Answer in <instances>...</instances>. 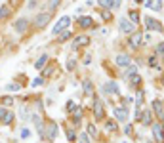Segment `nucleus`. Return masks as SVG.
<instances>
[{
  "label": "nucleus",
  "mask_w": 164,
  "mask_h": 143,
  "mask_svg": "<svg viewBox=\"0 0 164 143\" xmlns=\"http://www.w3.org/2000/svg\"><path fill=\"white\" fill-rule=\"evenodd\" d=\"M143 23H145V29H147V31H156V33H162V31H164L162 23H160V21H156L155 17H147Z\"/></svg>",
  "instance_id": "f257e3e1"
},
{
  "label": "nucleus",
  "mask_w": 164,
  "mask_h": 143,
  "mask_svg": "<svg viewBox=\"0 0 164 143\" xmlns=\"http://www.w3.org/2000/svg\"><path fill=\"white\" fill-rule=\"evenodd\" d=\"M69 25H71V17L63 15V17H61V19L56 23V27H54V31H52V33H54V34H59V33H63V31H65Z\"/></svg>",
  "instance_id": "f03ea898"
},
{
  "label": "nucleus",
  "mask_w": 164,
  "mask_h": 143,
  "mask_svg": "<svg viewBox=\"0 0 164 143\" xmlns=\"http://www.w3.org/2000/svg\"><path fill=\"white\" fill-rule=\"evenodd\" d=\"M52 19V13H48V12H44V13H38L36 17H34V27H38V29H42V27H46L48 25V21Z\"/></svg>",
  "instance_id": "7ed1b4c3"
},
{
  "label": "nucleus",
  "mask_w": 164,
  "mask_h": 143,
  "mask_svg": "<svg viewBox=\"0 0 164 143\" xmlns=\"http://www.w3.org/2000/svg\"><path fill=\"white\" fill-rule=\"evenodd\" d=\"M57 132H59V130H57V124H56V122H50L48 126L44 128V134H42V135H44L46 139H56V137H57Z\"/></svg>",
  "instance_id": "20e7f679"
},
{
  "label": "nucleus",
  "mask_w": 164,
  "mask_h": 143,
  "mask_svg": "<svg viewBox=\"0 0 164 143\" xmlns=\"http://www.w3.org/2000/svg\"><path fill=\"white\" fill-rule=\"evenodd\" d=\"M119 27H120V31H122V33L132 34V33H134V29H135V23H132L130 19H124V17H122V19L119 21Z\"/></svg>",
  "instance_id": "39448f33"
},
{
  "label": "nucleus",
  "mask_w": 164,
  "mask_h": 143,
  "mask_svg": "<svg viewBox=\"0 0 164 143\" xmlns=\"http://www.w3.org/2000/svg\"><path fill=\"white\" fill-rule=\"evenodd\" d=\"M103 103H101V99H96L93 101V116H96V120H101L103 118Z\"/></svg>",
  "instance_id": "423d86ee"
},
{
  "label": "nucleus",
  "mask_w": 164,
  "mask_h": 143,
  "mask_svg": "<svg viewBox=\"0 0 164 143\" xmlns=\"http://www.w3.org/2000/svg\"><path fill=\"white\" fill-rule=\"evenodd\" d=\"M114 118L120 122H126L128 120V109L126 107H116L114 109Z\"/></svg>",
  "instance_id": "0eeeda50"
},
{
  "label": "nucleus",
  "mask_w": 164,
  "mask_h": 143,
  "mask_svg": "<svg viewBox=\"0 0 164 143\" xmlns=\"http://www.w3.org/2000/svg\"><path fill=\"white\" fill-rule=\"evenodd\" d=\"M153 135H155L156 143H164V130H162V124H153Z\"/></svg>",
  "instance_id": "6e6552de"
},
{
  "label": "nucleus",
  "mask_w": 164,
  "mask_h": 143,
  "mask_svg": "<svg viewBox=\"0 0 164 143\" xmlns=\"http://www.w3.org/2000/svg\"><path fill=\"white\" fill-rule=\"evenodd\" d=\"M13 27H15V31H17V33H25V31H27V27H29V19L19 17V19L13 23Z\"/></svg>",
  "instance_id": "1a4fd4ad"
},
{
  "label": "nucleus",
  "mask_w": 164,
  "mask_h": 143,
  "mask_svg": "<svg viewBox=\"0 0 164 143\" xmlns=\"http://www.w3.org/2000/svg\"><path fill=\"white\" fill-rule=\"evenodd\" d=\"M143 44V34L141 33H132V36H130V46L132 48H139Z\"/></svg>",
  "instance_id": "9d476101"
},
{
  "label": "nucleus",
  "mask_w": 164,
  "mask_h": 143,
  "mask_svg": "<svg viewBox=\"0 0 164 143\" xmlns=\"http://www.w3.org/2000/svg\"><path fill=\"white\" fill-rule=\"evenodd\" d=\"M153 111H155V114L160 118V120L164 118V105H162L160 99H155V101H153Z\"/></svg>",
  "instance_id": "9b49d317"
},
{
  "label": "nucleus",
  "mask_w": 164,
  "mask_h": 143,
  "mask_svg": "<svg viewBox=\"0 0 164 143\" xmlns=\"http://www.w3.org/2000/svg\"><path fill=\"white\" fill-rule=\"evenodd\" d=\"M145 6L153 12H162V0H145Z\"/></svg>",
  "instance_id": "f8f14e48"
},
{
  "label": "nucleus",
  "mask_w": 164,
  "mask_h": 143,
  "mask_svg": "<svg viewBox=\"0 0 164 143\" xmlns=\"http://www.w3.org/2000/svg\"><path fill=\"white\" fill-rule=\"evenodd\" d=\"M88 42H90L88 36H77L75 42H73V50H78V48H82V46H88Z\"/></svg>",
  "instance_id": "ddd939ff"
},
{
  "label": "nucleus",
  "mask_w": 164,
  "mask_h": 143,
  "mask_svg": "<svg viewBox=\"0 0 164 143\" xmlns=\"http://www.w3.org/2000/svg\"><path fill=\"white\" fill-rule=\"evenodd\" d=\"M132 61H130V56H126V54H120V56H116V65L119 67H128Z\"/></svg>",
  "instance_id": "4468645a"
},
{
  "label": "nucleus",
  "mask_w": 164,
  "mask_h": 143,
  "mask_svg": "<svg viewBox=\"0 0 164 143\" xmlns=\"http://www.w3.org/2000/svg\"><path fill=\"white\" fill-rule=\"evenodd\" d=\"M139 120H141L143 126H149V124L153 122V116H151L149 111H141V114H139Z\"/></svg>",
  "instance_id": "2eb2a0df"
},
{
  "label": "nucleus",
  "mask_w": 164,
  "mask_h": 143,
  "mask_svg": "<svg viewBox=\"0 0 164 143\" xmlns=\"http://www.w3.org/2000/svg\"><path fill=\"white\" fill-rule=\"evenodd\" d=\"M103 92H111V93H119L120 90H119V84H116V82H107V84L103 86Z\"/></svg>",
  "instance_id": "dca6fc26"
},
{
  "label": "nucleus",
  "mask_w": 164,
  "mask_h": 143,
  "mask_svg": "<svg viewBox=\"0 0 164 143\" xmlns=\"http://www.w3.org/2000/svg\"><path fill=\"white\" fill-rule=\"evenodd\" d=\"M78 25L82 29H90V27H93V21H92V17H80L78 19Z\"/></svg>",
  "instance_id": "f3484780"
},
{
  "label": "nucleus",
  "mask_w": 164,
  "mask_h": 143,
  "mask_svg": "<svg viewBox=\"0 0 164 143\" xmlns=\"http://www.w3.org/2000/svg\"><path fill=\"white\" fill-rule=\"evenodd\" d=\"M10 13H12V8H10V6H2V8H0V21L8 19Z\"/></svg>",
  "instance_id": "a211bd4d"
},
{
  "label": "nucleus",
  "mask_w": 164,
  "mask_h": 143,
  "mask_svg": "<svg viewBox=\"0 0 164 143\" xmlns=\"http://www.w3.org/2000/svg\"><path fill=\"white\" fill-rule=\"evenodd\" d=\"M98 4H99L103 10H109V8L114 6V0H98Z\"/></svg>",
  "instance_id": "6ab92c4d"
},
{
  "label": "nucleus",
  "mask_w": 164,
  "mask_h": 143,
  "mask_svg": "<svg viewBox=\"0 0 164 143\" xmlns=\"http://www.w3.org/2000/svg\"><path fill=\"white\" fill-rule=\"evenodd\" d=\"M46 61H48V56H46V54H44V56H42V57H40V59H38V61L34 63V69H38V71H40V69H44V65H46Z\"/></svg>",
  "instance_id": "aec40b11"
},
{
  "label": "nucleus",
  "mask_w": 164,
  "mask_h": 143,
  "mask_svg": "<svg viewBox=\"0 0 164 143\" xmlns=\"http://www.w3.org/2000/svg\"><path fill=\"white\" fill-rule=\"evenodd\" d=\"M135 105L137 107L143 105V90H137V93H135Z\"/></svg>",
  "instance_id": "412c9836"
},
{
  "label": "nucleus",
  "mask_w": 164,
  "mask_h": 143,
  "mask_svg": "<svg viewBox=\"0 0 164 143\" xmlns=\"http://www.w3.org/2000/svg\"><path fill=\"white\" fill-rule=\"evenodd\" d=\"M13 120V113H10V111H4V116H2V122L4 124H10Z\"/></svg>",
  "instance_id": "4be33fe9"
},
{
  "label": "nucleus",
  "mask_w": 164,
  "mask_h": 143,
  "mask_svg": "<svg viewBox=\"0 0 164 143\" xmlns=\"http://www.w3.org/2000/svg\"><path fill=\"white\" fill-rule=\"evenodd\" d=\"M149 67H153V69H158V56H156V54H153V56L149 57Z\"/></svg>",
  "instance_id": "5701e85b"
},
{
  "label": "nucleus",
  "mask_w": 164,
  "mask_h": 143,
  "mask_svg": "<svg viewBox=\"0 0 164 143\" xmlns=\"http://www.w3.org/2000/svg\"><path fill=\"white\" fill-rule=\"evenodd\" d=\"M135 73H137V67L130 63V65H128V71H126V78H130V77H132V75H135Z\"/></svg>",
  "instance_id": "b1692460"
},
{
  "label": "nucleus",
  "mask_w": 164,
  "mask_h": 143,
  "mask_svg": "<svg viewBox=\"0 0 164 143\" xmlns=\"http://www.w3.org/2000/svg\"><path fill=\"white\" fill-rule=\"evenodd\" d=\"M130 21L132 23H139V13L135 10H130Z\"/></svg>",
  "instance_id": "393cba45"
},
{
  "label": "nucleus",
  "mask_w": 164,
  "mask_h": 143,
  "mask_svg": "<svg viewBox=\"0 0 164 143\" xmlns=\"http://www.w3.org/2000/svg\"><path fill=\"white\" fill-rule=\"evenodd\" d=\"M82 86H84V92H86V93H92V92H93V86H92V82H90V80H84V84H82Z\"/></svg>",
  "instance_id": "a878e982"
},
{
  "label": "nucleus",
  "mask_w": 164,
  "mask_h": 143,
  "mask_svg": "<svg viewBox=\"0 0 164 143\" xmlns=\"http://www.w3.org/2000/svg\"><path fill=\"white\" fill-rule=\"evenodd\" d=\"M158 57H164V42H160L158 46H156V52H155Z\"/></svg>",
  "instance_id": "bb28decb"
},
{
  "label": "nucleus",
  "mask_w": 164,
  "mask_h": 143,
  "mask_svg": "<svg viewBox=\"0 0 164 143\" xmlns=\"http://www.w3.org/2000/svg\"><path fill=\"white\" fill-rule=\"evenodd\" d=\"M73 116H75V120L78 122V120H80V118H82V109H80V107H77V109L73 111Z\"/></svg>",
  "instance_id": "cd10ccee"
},
{
  "label": "nucleus",
  "mask_w": 164,
  "mask_h": 143,
  "mask_svg": "<svg viewBox=\"0 0 164 143\" xmlns=\"http://www.w3.org/2000/svg\"><path fill=\"white\" fill-rule=\"evenodd\" d=\"M71 36H73V34H71V33H69V31L65 29V31L61 33V36H59V40H61V42H65V40H69V38H71Z\"/></svg>",
  "instance_id": "c85d7f7f"
},
{
  "label": "nucleus",
  "mask_w": 164,
  "mask_h": 143,
  "mask_svg": "<svg viewBox=\"0 0 164 143\" xmlns=\"http://www.w3.org/2000/svg\"><path fill=\"white\" fill-rule=\"evenodd\" d=\"M139 82H141V77H139V75H132V82H130V84L139 86Z\"/></svg>",
  "instance_id": "c756f323"
},
{
  "label": "nucleus",
  "mask_w": 164,
  "mask_h": 143,
  "mask_svg": "<svg viewBox=\"0 0 164 143\" xmlns=\"http://www.w3.org/2000/svg\"><path fill=\"white\" fill-rule=\"evenodd\" d=\"M101 17H103L105 21H111V19H113V15H111L109 10H103V12H101Z\"/></svg>",
  "instance_id": "7c9ffc66"
},
{
  "label": "nucleus",
  "mask_w": 164,
  "mask_h": 143,
  "mask_svg": "<svg viewBox=\"0 0 164 143\" xmlns=\"http://www.w3.org/2000/svg\"><path fill=\"white\" fill-rule=\"evenodd\" d=\"M105 128H107L109 132H113V130H116V124H114V120H107V124H105Z\"/></svg>",
  "instance_id": "2f4dec72"
},
{
  "label": "nucleus",
  "mask_w": 164,
  "mask_h": 143,
  "mask_svg": "<svg viewBox=\"0 0 164 143\" xmlns=\"http://www.w3.org/2000/svg\"><path fill=\"white\" fill-rule=\"evenodd\" d=\"M42 82H44V78H42V77H38V78H34V80L31 82V86H33V88H36V86H40Z\"/></svg>",
  "instance_id": "473e14b6"
},
{
  "label": "nucleus",
  "mask_w": 164,
  "mask_h": 143,
  "mask_svg": "<svg viewBox=\"0 0 164 143\" xmlns=\"http://www.w3.org/2000/svg\"><path fill=\"white\" fill-rule=\"evenodd\" d=\"M6 90H8V92H17V90H19V84H8Z\"/></svg>",
  "instance_id": "72a5a7b5"
},
{
  "label": "nucleus",
  "mask_w": 164,
  "mask_h": 143,
  "mask_svg": "<svg viewBox=\"0 0 164 143\" xmlns=\"http://www.w3.org/2000/svg\"><path fill=\"white\" fill-rule=\"evenodd\" d=\"M75 65H77V61H75V59H69V61H67V69H69V71H73V69H75Z\"/></svg>",
  "instance_id": "f704fd0d"
},
{
  "label": "nucleus",
  "mask_w": 164,
  "mask_h": 143,
  "mask_svg": "<svg viewBox=\"0 0 164 143\" xmlns=\"http://www.w3.org/2000/svg\"><path fill=\"white\" fill-rule=\"evenodd\" d=\"M67 137H69V141H75V139H77V134H75L73 130H69V132H67Z\"/></svg>",
  "instance_id": "c9c22d12"
},
{
  "label": "nucleus",
  "mask_w": 164,
  "mask_h": 143,
  "mask_svg": "<svg viewBox=\"0 0 164 143\" xmlns=\"http://www.w3.org/2000/svg\"><path fill=\"white\" fill-rule=\"evenodd\" d=\"M59 2H61V0H50V8H52V10L59 8Z\"/></svg>",
  "instance_id": "e433bc0d"
},
{
  "label": "nucleus",
  "mask_w": 164,
  "mask_h": 143,
  "mask_svg": "<svg viewBox=\"0 0 164 143\" xmlns=\"http://www.w3.org/2000/svg\"><path fill=\"white\" fill-rule=\"evenodd\" d=\"M75 109H77V105H75L73 101H67V111H69V113H71V111H75Z\"/></svg>",
  "instance_id": "4c0bfd02"
},
{
  "label": "nucleus",
  "mask_w": 164,
  "mask_h": 143,
  "mask_svg": "<svg viewBox=\"0 0 164 143\" xmlns=\"http://www.w3.org/2000/svg\"><path fill=\"white\" fill-rule=\"evenodd\" d=\"M78 139H80V143H90V137H88L86 134H80V137H78Z\"/></svg>",
  "instance_id": "58836bf2"
},
{
  "label": "nucleus",
  "mask_w": 164,
  "mask_h": 143,
  "mask_svg": "<svg viewBox=\"0 0 164 143\" xmlns=\"http://www.w3.org/2000/svg\"><path fill=\"white\" fill-rule=\"evenodd\" d=\"M52 71H54L52 65H50V67H46V69H44V77H50V75H52Z\"/></svg>",
  "instance_id": "ea45409f"
},
{
  "label": "nucleus",
  "mask_w": 164,
  "mask_h": 143,
  "mask_svg": "<svg viewBox=\"0 0 164 143\" xmlns=\"http://www.w3.org/2000/svg\"><path fill=\"white\" fill-rule=\"evenodd\" d=\"M12 103H13L12 98H4V99H2V105H12Z\"/></svg>",
  "instance_id": "a19ab883"
},
{
  "label": "nucleus",
  "mask_w": 164,
  "mask_h": 143,
  "mask_svg": "<svg viewBox=\"0 0 164 143\" xmlns=\"http://www.w3.org/2000/svg\"><path fill=\"white\" fill-rule=\"evenodd\" d=\"M29 135H31V132H29L27 128H23V130H21V137H29Z\"/></svg>",
  "instance_id": "79ce46f5"
},
{
  "label": "nucleus",
  "mask_w": 164,
  "mask_h": 143,
  "mask_svg": "<svg viewBox=\"0 0 164 143\" xmlns=\"http://www.w3.org/2000/svg\"><path fill=\"white\" fill-rule=\"evenodd\" d=\"M88 132H90L92 135H96V126H93V124H90V126H88Z\"/></svg>",
  "instance_id": "37998d69"
},
{
  "label": "nucleus",
  "mask_w": 164,
  "mask_h": 143,
  "mask_svg": "<svg viewBox=\"0 0 164 143\" xmlns=\"http://www.w3.org/2000/svg\"><path fill=\"white\" fill-rule=\"evenodd\" d=\"M124 134L130 135V134H132V126H126V128H124Z\"/></svg>",
  "instance_id": "c03bdc74"
},
{
  "label": "nucleus",
  "mask_w": 164,
  "mask_h": 143,
  "mask_svg": "<svg viewBox=\"0 0 164 143\" xmlns=\"http://www.w3.org/2000/svg\"><path fill=\"white\" fill-rule=\"evenodd\" d=\"M29 8H31V10L36 8V0H31V2H29Z\"/></svg>",
  "instance_id": "a18cd8bd"
},
{
  "label": "nucleus",
  "mask_w": 164,
  "mask_h": 143,
  "mask_svg": "<svg viewBox=\"0 0 164 143\" xmlns=\"http://www.w3.org/2000/svg\"><path fill=\"white\" fill-rule=\"evenodd\" d=\"M2 116H4V109H0V120H2Z\"/></svg>",
  "instance_id": "49530a36"
},
{
  "label": "nucleus",
  "mask_w": 164,
  "mask_h": 143,
  "mask_svg": "<svg viewBox=\"0 0 164 143\" xmlns=\"http://www.w3.org/2000/svg\"><path fill=\"white\" fill-rule=\"evenodd\" d=\"M162 128H164V124H162Z\"/></svg>",
  "instance_id": "de8ad7c7"
},
{
  "label": "nucleus",
  "mask_w": 164,
  "mask_h": 143,
  "mask_svg": "<svg viewBox=\"0 0 164 143\" xmlns=\"http://www.w3.org/2000/svg\"><path fill=\"white\" fill-rule=\"evenodd\" d=\"M162 82H164V78H162Z\"/></svg>",
  "instance_id": "09e8293b"
}]
</instances>
